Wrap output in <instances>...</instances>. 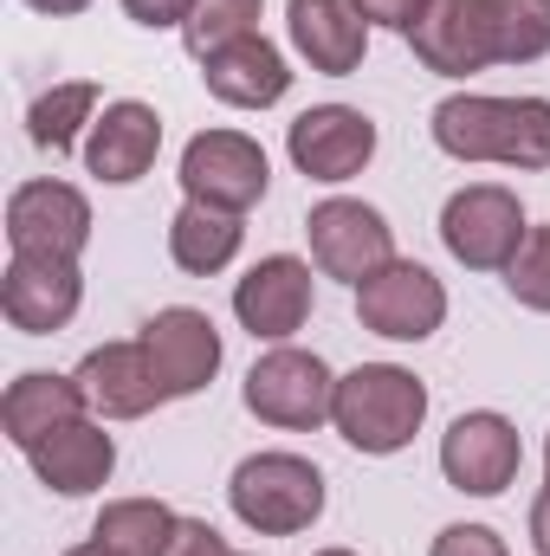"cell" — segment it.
I'll list each match as a JSON object with an SVG mask.
<instances>
[{
  "label": "cell",
  "instance_id": "6",
  "mask_svg": "<svg viewBox=\"0 0 550 556\" xmlns=\"http://www.w3.org/2000/svg\"><path fill=\"white\" fill-rule=\"evenodd\" d=\"M266 149L240 130H201V137L182 149V188L188 201L201 207H227V214H247L260 194H266Z\"/></svg>",
  "mask_w": 550,
  "mask_h": 556
},
{
  "label": "cell",
  "instance_id": "8",
  "mask_svg": "<svg viewBox=\"0 0 550 556\" xmlns=\"http://www.w3.org/2000/svg\"><path fill=\"white\" fill-rule=\"evenodd\" d=\"M304 233H311V260H317V273L350 278V285L376 278L389 260H396V233H389V220H383L376 207H363V201H317L311 220H304Z\"/></svg>",
  "mask_w": 550,
  "mask_h": 556
},
{
  "label": "cell",
  "instance_id": "35",
  "mask_svg": "<svg viewBox=\"0 0 550 556\" xmlns=\"http://www.w3.org/2000/svg\"><path fill=\"white\" fill-rule=\"evenodd\" d=\"M317 556H350V551H317Z\"/></svg>",
  "mask_w": 550,
  "mask_h": 556
},
{
  "label": "cell",
  "instance_id": "31",
  "mask_svg": "<svg viewBox=\"0 0 550 556\" xmlns=\"http://www.w3.org/2000/svg\"><path fill=\"white\" fill-rule=\"evenodd\" d=\"M124 13H130L137 26H188L195 0H124Z\"/></svg>",
  "mask_w": 550,
  "mask_h": 556
},
{
  "label": "cell",
  "instance_id": "17",
  "mask_svg": "<svg viewBox=\"0 0 550 556\" xmlns=\"http://www.w3.org/2000/svg\"><path fill=\"white\" fill-rule=\"evenodd\" d=\"M201 78H208V91H214L221 104H234V111H266V104L285 98V85H291L278 46H266L260 33H247V39L208 52V59H201Z\"/></svg>",
  "mask_w": 550,
  "mask_h": 556
},
{
  "label": "cell",
  "instance_id": "18",
  "mask_svg": "<svg viewBox=\"0 0 550 556\" xmlns=\"http://www.w3.org/2000/svg\"><path fill=\"white\" fill-rule=\"evenodd\" d=\"M78 389H85V402L104 420H137L162 402L142 343H104V350H91V356L78 363Z\"/></svg>",
  "mask_w": 550,
  "mask_h": 556
},
{
  "label": "cell",
  "instance_id": "24",
  "mask_svg": "<svg viewBox=\"0 0 550 556\" xmlns=\"http://www.w3.org/2000/svg\"><path fill=\"white\" fill-rule=\"evenodd\" d=\"M91 111H98V85H52L26 111V137L39 149H52V155H65L78 142V124H91Z\"/></svg>",
  "mask_w": 550,
  "mask_h": 556
},
{
  "label": "cell",
  "instance_id": "36",
  "mask_svg": "<svg viewBox=\"0 0 550 556\" xmlns=\"http://www.w3.org/2000/svg\"><path fill=\"white\" fill-rule=\"evenodd\" d=\"M545 466H550V446H545Z\"/></svg>",
  "mask_w": 550,
  "mask_h": 556
},
{
  "label": "cell",
  "instance_id": "20",
  "mask_svg": "<svg viewBox=\"0 0 550 556\" xmlns=\"http://www.w3.org/2000/svg\"><path fill=\"white\" fill-rule=\"evenodd\" d=\"M33 472L52 485V492H65V498H85V492H98L104 479H111V466H117V446H111V433L104 427H91V420H72V427H59V433H46L33 453Z\"/></svg>",
  "mask_w": 550,
  "mask_h": 556
},
{
  "label": "cell",
  "instance_id": "28",
  "mask_svg": "<svg viewBox=\"0 0 550 556\" xmlns=\"http://www.w3.org/2000/svg\"><path fill=\"white\" fill-rule=\"evenodd\" d=\"M434 556H505V538L486 525H447L434 538Z\"/></svg>",
  "mask_w": 550,
  "mask_h": 556
},
{
  "label": "cell",
  "instance_id": "23",
  "mask_svg": "<svg viewBox=\"0 0 550 556\" xmlns=\"http://www.w3.org/2000/svg\"><path fill=\"white\" fill-rule=\"evenodd\" d=\"M175 525H182V518H175L168 505H155V498H117V505L98 511L91 538L111 556H162L168 538H175Z\"/></svg>",
  "mask_w": 550,
  "mask_h": 556
},
{
  "label": "cell",
  "instance_id": "27",
  "mask_svg": "<svg viewBox=\"0 0 550 556\" xmlns=\"http://www.w3.org/2000/svg\"><path fill=\"white\" fill-rule=\"evenodd\" d=\"M505 291L525 304V311H550V227H532L525 247L512 253L505 266Z\"/></svg>",
  "mask_w": 550,
  "mask_h": 556
},
{
  "label": "cell",
  "instance_id": "1",
  "mask_svg": "<svg viewBox=\"0 0 550 556\" xmlns=\"http://www.w3.org/2000/svg\"><path fill=\"white\" fill-rule=\"evenodd\" d=\"M434 142L460 162H505V168H550V104L545 98H447L434 104Z\"/></svg>",
  "mask_w": 550,
  "mask_h": 556
},
{
  "label": "cell",
  "instance_id": "11",
  "mask_svg": "<svg viewBox=\"0 0 550 556\" xmlns=\"http://www.w3.org/2000/svg\"><path fill=\"white\" fill-rule=\"evenodd\" d=\"M7 240L13 253H46V260H78L91 240V207L65 181H26L7 201Z\"/></svg>",
  "mask_w": 550,
  "mask_h": 556
},
{
  "label": "cell",
  "instance_id": "7",
  "mask_svg": "<svg viewBox=\"0 0 550 556\" xmlns=\"http://www.w3.org/2000/svg\"><path fill=\"white\" fill-rule=\"evenodd\" d=\"M247 408L266 420V427L304 433V427L330 420V408H337V376L311 350H273L247 376Z\"/></svg>",
  "mask_w": 550,
  "mask_h": 556
},
{
  "label": "cell",
  "instance_id": "16",
  "mask_svg": "<svg viewBox=\"0 0 550 556\" xmlns=\"http://www.w3.org/2000/svg\"><path fill=\"white\" fill-rule=\"evenodd\" d=\"M285 26H291V46L304 52V65H311V72L343 78V72H357V65H363L370 20L357 13V0H291Z\"/></svg>",
  "mask_w": 550,
  "mask_h": 556
},
{
  "label": "cell",
  "instance_id": "4",
  "mask_svg": "<svg viewBox=\"0 0 550 556\" xmlns=\"http://www.w3.org/2000/svg\"><path fill=\"white\" fill-rule=\"evenodd\" d=\"M440 240L460 266L473 273H505L512 253L525 247V214H518V194L512 188H460L447 207H440Z\"/></svg>",
  "mask_w": 550,
  "mask_h": 556
},
{
  "label": "cell",
  "instance_id": "13",
  "mask_svg": "<svg viewBox=\"0 0 550 556\" xmlns=\"http://www.w3.org/2000/svg\"><path fill=\"white\" fill-rule=\"evenodd\" d=\"M414 59L440 78H466L499 65V39H492V7L486 0H434L427 20L409 33Z\"/></svg>",
  "mask_w": 550,
  "mask_h": 556
},
{
  "label": "cell",
  "instance_id": "3",
  "mask_svg": "<svg viewBox=\"0 0 550 556\" xmlns=\"http://www.w3.org/2000/svg\"><path fill=\"white\" fill-rule=\"evenodd\" d=\"M227 505L247 531L260 538H291L304 525H317L324 511V472L298 453H253L240 459L234 485H227Z\"/></svg>",
  "mask_w": 550,
  "mask_h": 556
},
{
  "label": "cell",
  "instance_id": "14",
  "mask_svg": "<svg viewBox=\"0 0 550 556\" xmlns=\"http://www.w3.org/2000/svg\"><path fill=\"white\" fill-rule=\"evenodd\" d=\"M285 149H291L298 175H311V181H350L376 155V124L363 111H350V104H317V111H304L291 124Z\"/></svg>",
  "mask_w": 550,
  "mask_h": 556
},
{
  "label": "cell",
  "instance_id": "19",
  "mask_svg": "<svg viewBox=\"0 0 550 556\" xmlns=\"http://www.w3.org/2000/svg\"><path fill=\"white\" fill-rule=\"evenodd\" d=\"M155 149H162V117L137 98H124V104H104V117L91 124L85 162H91L98 181H142Z\"/></svg>",
  "mask_w": 550,
  "mask_h": 556
},
{
  "label": "cell",
  "instance_id": "15",
  "mask_svg": "<svg viewBox=\"0 0 550 556\" xmlns=\"http://www.w3.org/2000/svg\"><path fill=\"white\" fill-rule=\"evenodd\" d=\"M234 317L253 330V337H291L304 317H311V266L304 260H291V253H273V260H260L253 273L234 285Z\"/></svg>",
  "mask_w": 550,
  "mask_h": 556
},
{
  "label": "cell",
  "instance_id": "33",
  "mask_svg": "<svg viewBox=\"0 0 550 556\" xmlns=\"http://www.w3.org/2000/svg\"><path fill=\"white\" fill-rule=\"evenodd\" d=\"M26 7H39V13H85L91 0H26Z\"/></svg>",
  "mask_w": 550,
  "mask_h": 556
},
{
  "label": "cell",
  "instance_id": "22",
  "mask_svg": "<svg viewBox=\"0 0 550 556\" xmlns=\"http://www.w3.org/2000/svg\"><path fill=\"white\" fill-rule=\"evenodd\" d=\"M234 253H240V214L188 201V207L168 220V260H175L182 273L208 278V273H221Z\"/></svg>",
  "mask_w": 550,
  "mask_h": 556
},
{
  "label": "cell",
  "instance_id": "32",
  "mask_svg": "<svg viewBox=\"0 0 550 556\" xmlns=\"http://www.w3.org/2000/svg\"><path fill=\"white\" fill-rule=\"evenodd\" d=\"M532 544H538V556H550V492H538V505H532Z\"/></svg>",
  "mask_w": 550,
  "mask_h": 556
},
{
  "label": "cell",
  "instance_id": "21",
  "mask_svg": "<svg viewBox=\"0 0 550 556\" xmlns=\"http://www.w3.org/2000/svg\"><path fill=\"white\" fill-rule=\"evenodd\" d=\"M85 408H91V402H85L78 376H46V369H33V376H20V382L7 389V402H0V427H7V440H13L20 453H33L46 433L72 427Z\"/></svg>",
  "mask_w": 550,
  "mask_h": 556
},
{
  "label": "cell",
  "instance_id": "9",
  "mask_svg": "<svg viewBox=\"0 0 550 556\" xmlns=\"http://www.w3.org/2000/svg\"><path fill=\"white\" fill-rule=\"evenodd\" d=\"M357 317H363V330H376V337L421 343V337L440 330V317H447V291H440V278L427 273V266H414V260H389L376 278L357 285Z\"/></svg>",
  "mask_w": 550,
  "mask_h": 556
},
{
  "label": "cell",
  "instance_id": "10",
  "mask_svg": "<svg viewBox=\"0 0 550 556\" xmlns=\"http://www.w3.org/2000/svg\"><path fill=\"white\" fill-rule=\"evenodd\" d=\"M518 466H525V446H518V427L505 415H486V408L460 415L440 440V472L473 498H499L518 479Z\"/></svg>",
  "mask_w": 550,
  "mask_h": 556
},
{
  "label": "cell",
  "instance_id": "30",
  "mask_svg": "<svg viewBox=\"0 0 550 556\" xmlns=\"http://www.w3.org/2000/svg\"><path fill=\"white\" fill-rule=\"evenodd\" d=\"M162 556H234V551H227V538H221L214 525H201V518H182Z\"/></svg>",
  "mask_w": 550,
  "mask_h": 556
},
{
  "label": "cell",
  "instance_id": "5",
  "mask_svg": "<svg viewBox=\"0 0 550 556\" xmlns=\"http://www.w3.org/2000/svg\"><path fill=\"white\" fill-rule=\"evenodd\" d=\"M142 356L155 369V389L162 402H182V395H201L221 369V330L208 311H188V304H168L142 324Z\"/></svg>",
  "mask_w": 550,
  "mask_h": 556
},
{
  "label": "cell",
  "instance_id": "34",
  "mask_svg": "<svg viewBox=\"0 0 550 556\" xmlns=\"http://www.w3.org/2000/svg\"><path fill=\"white\" fill-rule=\"evenodd\" d=\"M65 556H111V551H104V544L91 538V544H78V551H65Z\"/></svg>",
  "mask_w": 550,
  "mask_h": 556
},
{
  "label": "cell",
  "instance_id": "29",
  "mask_svg": "<svg viewBox=\"0 0 550 556\" xmlns=\"http://www.w3.org/2000/svg\"><path fill=\"white\" fill-rule=\"evenodd\" d=\"M427 7H434V0H357V13H363L370 26H389V33H414V26L427 20Z\"/></svg>",
  "mask_w": 550,
  "mask_h": 556
},
{
  "label": "cell",
  "instance_id": "26",
  "mask_svg": "<svg viewBox=\"0 0 550 556\" xmlns=\"http://www.w3.org/2000/svg\"><path fill=\"white\" fill-rule=\"evenodd\" d=\"M253 20H260V0H195V13H188L182 39H188V52H195V59H208V52H221V46L247 39V33H253Z\"/></svg>",
  "mask_w": 550,
  "mask_h": 556
},
{
  "label": "cell",
  "instance_id": "25",
  "mask_svg": "<svg viewBox=\"0 0 550 556\" xmlns=\"http://www.w3.org/2000/svg\"><path fill=\"white\" fill-rule=\"evenodd\" d=\"M486 7H492L499 65H532L550 52V0H486Z\"/></svg>",
  "mask_w": 550,
  "mask_h": 556
},
{
  "label": "cell",
  "instance_id": "12",
  "mask_svg": "<svg viewBox=\"0 0 550 556\" xmlns=\"http://www.w3.org/2000/svg\"><path fill=\"white\" fill-rule=\"evenodd\" d=\"M85 298V278L78 260H46V253H13L7 278H0V311L13 330L26 337H46V330H65L72 311Z\"/></svg>",
  "mask_w": 550,
  "mask_h": 556
},
{
  "label": "cell",
  "instance_id": "2",
  "mask_svg": "<svg viewBox=\"0 0 550 556\" xmlns=\"http://www.w3.org/2000/svg\"><path fill=\"white\" fill-rule=\"evenodd\" d=\"M330 420L357 453H402L414 440V427L427 420V389L396 363H363L337 382Z\"/></svg>",
  "mask_w": 550,
  "mask_h": 556
}]
</instances>
